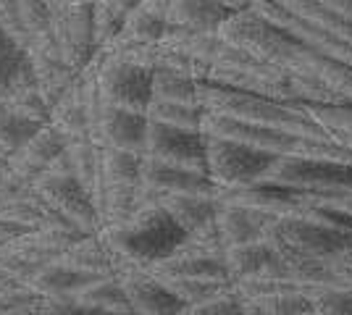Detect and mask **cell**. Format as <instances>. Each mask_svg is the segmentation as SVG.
Returning a JSON list of instances; mask_svg holds the SVG:
<instances>
[{"label": "cell", "mask_w": 352, "mask_h": 315, "mask_svg": "<svg viewBox=\"0 0 352 315\" xmlns=\"http://www.w3.org/2000/svg\"><path fill=\"white\" fill-rule=\"evenodd\" d=\"M98 234L111 244L116 255L142 268L174 255L187 237L184 229L158 202H142L132 213L129 221L118 226H105Z\"/></svg>", "instance_id": "obj_1"}, {"label": "cell", "mask_w": 352, "mask_h": 315, "mask_svg": "<svg viewBox=\"0 0 352 315\" xmlns=\"http://www.w3.org/2000/svg\"><path fill=\"white\" fill-rule=\"evenodd\" d=\"M200 105L206 110L226 113V116H234V119L255 121V124L279 126V129H289V132H297V135L305 137L331 135L300 105L279 103V100H271V97L255 95V92L236 90V87L210 82V79H200Z\"/></svg>", "instance_id": "obj_2"}, {"label": "cell", "mask_w": 352, "mask_h": 315, "mask_svg": "<svg viewBox=\"0 0 352 315\" xmlns=\"http://www.w3.org/2000/svg\"><path fill=\"white\" fill-rule=\"evenodd\" d=\"M219 34L229 45L239 47L255 58L268 60V63H289L308 45L300 34H294L281 21L258 11L255 5L245 11H234L219 27Z\"/></svg>", "instance_id": "obj_3"}, {"label": "cell", "mask_w": 352, "mask_h": 315, "mask_svg": "<svg viewBox=\"0 0 352 315\" xmlns=\"http://www.w3.org/2000/svg\"><path fill=\"white\" fill-rule=\"evenodd\" d=\"M263 240L284 257H310L334 263V257L352 244V234L310 221L300 213H284L265 226Z\"/></svg>", "instance_id": "obj_4"}, {"label": "cell", "mask_w": 352, "mask_h": 315, "mask_svg": "<svg viewBox=\"0 0 352 315\" xmlns=\"http://www.w3.org/2000/svg\"><path fill=\"white\" fill-rule=\"evenodd\" d=\"M265 179L279 181L308 195L339 197L352 192V161L334 158H308L297 152H281L274 158Z\"/></svg>", "instance_id": "obj_5"}, {"label": "cell", "mask_w": 352, "mask_h": 315, "mask_svg": "<svg viewBox=\"0 0 352 315\" xmlns=\"http://www.w3.org/2000/svg\"><path fill=\"white\" fill-rule=\"evenodd\" d=\"M276 152L261 150L229 137L206 135V174L216 187H245L263 179Z\"/></svg>", "instance_id": "obj_6"}, {"label": "cell", "mask_w": 352, "mask_h": 315, "mask_svg": "<svg viewBox=\"0 0 352 315\" xmlns=\"http://www.w3.org/2000/svg\"><path fill=\"white\" fill-rule=\"evenodd\" d=\"M92 66H95L98 90H100L105 103L147 110V105L153 100L150 66L113 56L108 50H95Z\"/></svg>", "instance_id": "obj_7"}, {"label": "cell", "mask_w": 352, "mask_h": 315, "mask_svg": "<svg viewBox=\"0 0 352 315\" xmlns=\"http://www.w3.org/2000/svg\"><path fill=\"white\" fill-rule=\"evenodd\" d=\"M32 189L43 197L56 213L66 215L72 224L79 226L85 234H98L100 231V215L95 210L92 195L74 174L43 171L37 179L32 181Z\"/></svg>", "instance_id": "obj_8"}, {"label": "cell", "mask_w": 352, "mask_h": 315, "mask_svg": "<svg viewBox=\"0 0 352 315\" xmlns=\"http://www.w3.org/2000/svg\"><path fill=\"white\" fill-rule=\"evenodd\" d=\"M142 155L166 163L206 171V135L200 129H184L147 116V137Z\"/></svg>", "instance_id": "obj_9"}, {"label": "cell", "mask_w": 352, "mask_h": 315, "mask_svg": "<svg viewBox=\"0 0 352 315\" xmlns=\"http://www.w3.org/2000/svg\"><path fill=\"white\" fill-rule=\"evenodd\" d=\"M203 135L229 137V139H239L245 145L261 148V150H271L281 155V152H294L300 139L305 135H297L289 129H279V126H268V124H255V121L234 119L226 113H216V110H206L203 113V124H200Z\"/></svg>", "instance_id": "obj_10"}, {"label": "cell", "mask_w": 352, "mask_h": 315, "mask_svg": "<svg viewBox=\"0 0 352 315\" xmlns=\"http://www.w3.org/2000/svg\"><path fill=\"white\" fill-rule=\"evenodd\" d=\"M116 276L129 297L134 315H184L187 310V305L179 300L153 270L126 260Z\"/></svg>", "instance_id": "obj_11"}, {"label": "cell", "mask_w": 352, "mask_h": 315, "mask_svg": "<svg viewBox=\"0 0 352 315\" xmlns=\"http://www.w3.org/2000/svg\"><path fill=\"white\" fill-rule=\"evenodd\" d=\"M140 200L153 202L155 195L166 192H216V181L208 176L206 171L187 168V165L166 163L158 158L142 155V171H140Z\"/></svg>", "instance_id": "obj_12"}, {"label": "cell", "mask_w": 352, "mask_h": 315, "mask_svg": "<svg viewBox=\"0 0 352 315\" xmlns=\"http://www.w3.org/2000/svg\"><path fill=\"white\" fill-rule=\"evenodd\" d=\"M66 142H69V137L63 135L58 126H53V124L47 121V124H43L19 150L6 155L8 171H11L14 176H19V179H24L32 184L47 165L58 158L60 152L66 150Z\"/></svg>", "instance_id": "obj_13"}, {"label": "cell", "mask_w": 352, "mask_h": 315, "mask_svg": "<svg viewBox=\"0 0 352 315\" xmlns=\"http://www.w3.org/2000/svg\"><path fill=\"white\" fill-rule=\"evenodd\" d=\"M147 137V113L134 110V108H121V105H103V116L98 124V145L108 148H121V150L142 152Z\"/></svg>", "instance_id": "obj_14"}, {"label": "cell", "mask_w": 352, "mask_h": 315, "mask_svg": "<svg viewBox=\"0 0 352 315\" xmlns=\"http://www.w3.org/2000/svg\"><path fill=\"white\" fill-rule=\"evenodd\" d=\"M274 218H276V213H268L263 208L232 202V200H219L216 229H219L223 247H232V244H242V242L263 240L265 226Z\"/></svg>", "instance_id": "obj_15"}, {"label": "cell", "mask_w": 352, "mask_h": 315, "mask_svg": "<svg viewBox=\"0 0 352 315\" xmlns=\"http://www.w3.org/2000/svg\"><path fill=\"white\" fill-rule=\"evenodd\" d=\"M216 192H166V195L153 197V202H158L184 229V234H192L216 221V213H219Z\"/></svg>", "instance_id": "obj_16"}, {"label": "cell", "mask_w": 352, "mask_h": 315, "mask_svg": "<svg viewBox=\"0 0 352 315\" xmlns=\"http://www.w3.org/2000/svg\"><path fill=\"white\" fill-rule=\"evenodd\" d=\"M147 270H153L158 279H226L232 281L223 266V257L197 255V253H184V250H176L174 255L147 266Z\"/></svg>", "instance_id": "obj_17"}, {"label": "cell", "mask_w": 352, "mask_h": 315, "mask_svg": "<svg viewBox=\"0 0 352 315\" xmlns=\"http://www.w3.org/2000/svg\"><path fill=\"white\" fill-rule=\"evenodd\" d=\"M232 14L223 0H168V24L192 32H219Z\"/></svg>", "instance_id": "obj_18"}, {"label": "cell", "mask_w": 352, "mask_h": 315, "mask_svg": "<svg viewBox=\"0 0 352 315\" xmlns=\"http://www.w3.org/2000/svg\"><path fill=\"white\" fill-rule=\"evenodd\" d=\"M74 297L87 307L89 315H134L118 276H100L85 289H79Z\"/></svg>", "instance_id": "obj_19"}, {"label": "cell", "mask_w": 352, "mask_h": 315, "mask_svg": "<svg viewBox=\"0 0 352 315\" xmlns=\"http://www.w3.org/2000/svg\"><path fill=\"white\" fill-rule=\"evenodd\" d=\"M100 279L98 273H89L76 266H69L63 260H53L37 270L30 279V286L40 294H76L79 289Z\"/></svg>", "instance_id": "obj_20"}, {"label": "cell", "mask_w": 352, "mask_h": 315, "mask_svg": "<svg viewBox=\"0 0 352 315\" xmlns=\"http://www.w3.org/2000/svg\"><path fill=\"white\" fill-rule=\"evenodd\" d=\"M153 100H174V103H200V79L174 66H153L150 69Z\"/></svg>", "instance_id": "obj_21"}, {"label": "cell", "mask_w": 352, "mask_h": 315, "mask_svg": "<svg viewBox=\"0 0 352 315\" xmlns=\"http://www.w3.org/2000/svg\"><path fill=\"white\" fill-rule=\"evenodd\" d=\"M50 124L58 126L66 137L87 135V108H85V90H82V76L79 74H76L72 87L50 105Z\"/></svg>", "instance_id": "obj_22"}, {"label": "cell", "mask_w": 352, "mask_h": 315, "mask_svg": "<svg viewBox=\"0 0 352 315\" xmlns=\"http://www.w3.org/2000/svg\"><path fill=\"white\" fill-rule=\"evenodd\" d=\"M137 0H95L92 3V24H95V47H108L116 40L126 16Z\"/></svg>", "instance_id": "obj_23"}, {"label": "cell", "mask_w": 352, "mask_h": 315, "mask_svg": "<svg viewBox=\"0 0 352 315\" xmlns=\"http://www.w3.org/2000/svg\"><path fill=\"white\" fill-rule=\"evenodd\" d=\"M142 152L100 145V176L105 184H140Z\"/></svg>", "instance_id": "obj_24"}, {"label": "cell", "mask_w": 352, "mask_h": 315, "mask_svg": "<svg viewBox=\"0 0 352 315\" xmlns=\"http://www.w3.org/2000/svg\"><path fill=\"white\" fill-rule=\"evenodd\" d=\"M40 126H43V121L24 116L21 110H16V108L0 100V152L3 155L19 150Z\"/></svg>", "instance_id": "obj_25"}, {"label": "cell", "mask_w": 352, "mask_h": 315, "mask_svg": "<svg viewBox=\"0 0 352 315\" xmlns=\"http://www.w3.org/2000/svg\"><path fill=\"white\" fill-rule=\"evenodd\" d=\"M150 119L166 121L184 129H200L206 108L200 103H174V100H150L145 110Z\"/></svg>", "instance_id": "obj_26"}, {"label": "cell", "mask_w": 352, "mask_h": 315, "mask_svg": "<svg viewBox=\"0 0 352 315\" xmlns=\"http://www.w3.org/2000/svg\"><path fill=\"white\" fill-rule=\"evenodd\" d=\"M19 11L24 16V24L30 27L32 32V45H43V47H53V34H50V14H47V0H16ZM60 56V53H58Z\"/></svg>", "instance_id": "obj_27"}, {"label": "cell", "mask_w": 352, "mask_h": 315, "mask_svg": "<svg viewBox=\"0 0 352 315\" xmlns=\"http://www.w3.org/2000/svg\"><path fill=\"white\" fill-rule=\"evenodd\" d=\"M313 307L318 315H352V286L334 284L316 289L313 294Z\"/></svg>", "instance_id": "obj_28"}, {"label": "cell", "mask_w": 352, "mask_h": 315, "mask_svg": "<svg viewBox=\"0 0 352 315\" xmlns=\"http://www.w3.org/2000/svg\"><path fill=\"white\" fill-rule=\"evenodd\" d=\"M190 315H245V302L242 297L236 294L234 284L226 286V289H221L219 294H213V297H208L206 302H200V305H192Z\"/></svg>", "instance_id": "obj_29"}, {"label": "cell", "mask_w": 352, "mask_h": 315, "mask_svg": "<svg viewBox=\"0 0 352 315\" xmlns=\"http://www.w3.org/2000/svg\"><path fill=\"white\" fill-rule=\"evenodd\" d=\"M27 58V50L16 43L8 32L0 24V92L8 87L11 76L16 74V69L21 66V60Z\"/></svg>", "instance_id": "obj_30"}, {"label": "cell", "mask_w": 352, "mask_h": 315, "mask_svg": "<svg viewBox=\"0 0 352 315\" xmlns=\"http://www.w3.org/2000/svg\"><path fill=\"white\" fill-rule=\"evenodd\" d=\"M0 24H3V30L8 32L19 45L24 47V50H30L32 32H30V27L24 24V16L19 11L16 0H0Z\"/></svg>", "instance_id": "obj_31"}]
</instances>
